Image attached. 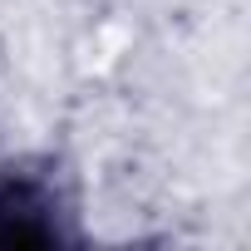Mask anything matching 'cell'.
I'll use <instances>...</instances> for the list:
<instances>
[{
    "mask_svg": "<svg viewBox=\"0 0 251 251\" xmlns=\"http://www.w3.org/2000/svg\"><path fill=\"white\" fill-rule=\"evenodd\" d=\"M45 236H50L45 202L30 187H5L0 192V246H30Z\"/></svg>",
    "mask_w": 251,
    "mask_h": 251,
    "instance_id": "obj_1",
    "label": "cell"
}]
</instances>
